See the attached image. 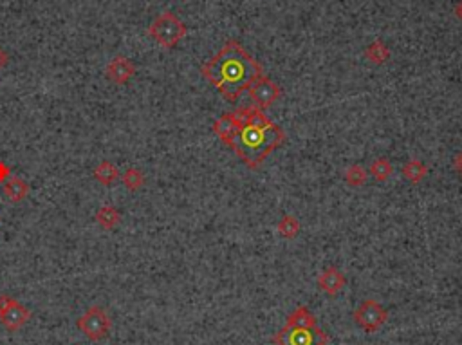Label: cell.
<instances>
[{"label":"cell","mask_w":462,"mask_h":345,"mask_svg":"<svg viewBox=\"0 0 462 345\" xmlns=\"http://www.w3.org/2000/svg\"><path fill=\"white\" fill-rule=\"evenodd\" d=\"M200 73L224 98L235 102L258 76H262V67L239 42L229 40L203 65Z\"/></svg>","instance_id":"cell-1"},{"label":"cell","mask_w":462,"mask_h":345,"mask_svg":"<svg viewBox=\"0 0 462 345\" xmlns=\"http://www.w3.org/2000/svg\"><path fill=\"white\" fill-rule=\"evenodd\" d=\"M284 140H286V134L275 123H269L266 126L244 125L231 137L228 146L231 151H235V154L249 168H258L275 148L282 145Z\"/></svg>","instance_id":"cell-2"},{"label":"cell","mask_w":462,"mask_h":345,"mask_svg":"<svg viewBox=\"0 0 462 345\" xmlns=\"http://www.w3.org/2000/svg\"><path fill=\"white\" fill-rule=\"evenodd\" d=\"M186 25L185 22L172 11H165L154 19L150 25H148V36L152 40H156L161 47L172 49L179 44L181 40L186 36Z\"/></svg>","instance_id":"cell-3"},{"label":"cell","mask_w":462,"mask_h":345,"mask_svg":"<svg viewBox=\"0 0 462 345\" xmlns=\"http://www.w3.org/2000/svg\"><path fill=\"white\" fill-rule=\"evenodd\" d=\"M76 326L80 333H83V336H87L91 342H102L111 333L112 320L102 306H91L76 320Z\"/></svg>","instance_id":"cell-4"},{"label":"cell","mask_w":462,"mask_h":345,"mask_svg":"<svg viewBox=\"0 0 462 345\" xmlns=\"http://www.w3.org/2000/svg\"><path fill=\"white\" fill-rule=\"evenodd\" d=\"M329 336L320 327H292L284 326L273 336L275 345H327Z\"/></svg>","instance_id":"cell-5"},{"label":"cell","mask_w":462,"mask_h":345,"mask_svg":"<svg viewBox=\"0 0 462 345\" xmlns=\"http://www.w3.org/2000/svg\"><path fill=\"white\" fill-rule=\"evenodd\" d=\"M352 318L358 326L361 327L367 333H376V331L383 327L389 320V313L381 306L378 300H363L360 304V307L352 313Z\"/></svg>","instance_id":"cell-6"},{"label":"cell","mask_w":462,"mask_h":345,"mask_svg":"<svg viewBox=\"0 0 462 345\" xmlns=\"http://www.w3.org/2000/svg\"><path fill=\"white\" fill-rule=\"evenodd\" d=\"M248 93L249 98H251V102H253V107L264 111V109H269L273 103L277 102L278 98H280V94H282V91H280V87H278L273 80H269L268 76H264L262 74V76H258V78L249 85Z\"/></svg>","instance_id":"cell-7"},{"label":"cell","mask_w":462,"mask_h":345,"mask_svg":"<svg viewBox=\"0 0 462 345\" xmlns=\"http://www.w3.org/2000/svg\"><path fill=\"white\" fill-rule=\"evenodd\" d=\"M105 74H107V78L111 80L112 83H116V85H127V83L132 80V76L136 74V65H134L127 56L117 54V56H114V58L107 63Z\"/></svg>","instance_id":"cell-8"},{"label":"cell","mask_w":462,"mask_h":345,"mask_svg":"<svg viewBox=\"0 0 462 345\" xmlns=\"http://www.w3.org/2000/svg\"><path fill=\"white\" fill-rule=\"evenodd\" d=\"M31 316L33 315H31L30 309L24 304H20L19 300H15L8 309L0 313V324L10 333H16L31 320Z\"/></svg>","instance_id":"cell-9"},{"label":"cell","mask_w":462,"mask_h":345,"mask_svg":"<svg viewBox=\"0 0 462 345\" xmlns=\"http://www.w3.org/2000/svg\"><path fill=\"white\" fill-rule=\"evenodd\" d=\"M345 284H347L345 275H343L336 266L323 269L320 277H318V287L325 293L327 297H336V295L345 287Z\"/></svg>","instance_id":"cell-10"},{"label":"cell","mask_w":462,"mask_h":345,"mask_svg":"<svg viewBox=\"0 0 462 345\" xmlns=\"http://www.w3.org/2000/svg\"><path fill=\"white\" fill-rule=\"evenodd\" d=\"M2 190H4L5 197H8L11 203H22L31 192L30 185H27L22 177H19V175H11L10 179L2 185Z\"/></svg>","instance_id":"cell-11"},{"label":"cell","mask_w":462,"mask_h":345,"mask_svg":"<svg viewBox=\"0 0 462 345\" xmlns=\"http://www.w3.org/2000/svg\"><path fill=\"white\" fill-rule=\"evenodd\" d=\"M239 131H240V125L235 122V118L231 112L222 114V116H220L219 120L213 123V132L220 137V142H222L224 145H228V143L231 142V137H233Z\"/></svg>","instance_id":"cell-12"},{"label":"cell","mask_w":462,"mask_h":345,"mask_svg":"<svg viewBox=\"0 0 462 345\" xmlns=\"http://www.w3.org/2000/svg\"><path fill=\"white\" fill-rule=\"evenodd\" d=\"M96 223L102 226L103 230H107V232H112V230H116L122 223V212L114 206H102V208L96 212Z\"/></svg>","instance_id":"cell-13"},{"label":"cell","mask_w":462,"mask_h":345,"mask_svg":"<svg viewBox=\"0 0 462 345\" xmlns=\"http://www.w3.org/2000/svg\"><path fill=\"white\" fill-rule=\"evenodd\" d=\"M94 179L103 186H112L119 179V170H117V166L114 163H111V161H102L94 168Z\"/></svg>","instance_id":"cell-14"},{"label":"cell","mask_w":462,"mask_h":345,"mask_svg":"<svg viewBox=\"0 0 462 345\" xmlns=\"http://www.w3.org/2000/svg\"><path fill=\"white\" fill-rule=\"evenodd\" d=\"M401 174H403L404 179L410 181L412 185H417V183H421V181L426 177V174H428V166L424 165V163H421L419 159H410L406 161L403 168H401Z\"/></svg>","instance_id":"cell-15"},{"label":"cell","mask_w":462,"mask_h":345,"mask_svg":"<svg viewBox=\"0 0 462 345\" xmlns=\"http://www.w3.org/2000/svg\"><path fill=\"white\" fill-rule=\"evenodd\" d=\"M286 326H292V327H314L318 326L316 318L312 315L305 306L297 307L291 315L287 316V324Z\"/></svg>","instance_id":"cell-16"},{"label":"cell","mask_w":462,"mask_h":345,"mask_svg":"<svg viewBox=\"0 0 462 345\" xmlns=\"http://www.w3.org/2000/svg\"><path fill=\"white\" fill-rule=\"evenodd\" d=\"M365 56L369 62L376 63V65H383L390 60V49L389 45L380 42V40H376L369 47L365 49Z\"/></svg>","instance_id":"cell-17"},{"label":"cell","mask_w":462,"mask_h":345,"mask_svg":"<svg viewBox=\"0 0 462 345\" xmlns=\"http://www.w3.org/2000/svg\"><path fill=\"white\" fill-rule=\"evenodd\" d=\"M122 181L125 188L130 190V192H137V190H141L143 185H145V174H143L141 168H136V166H130L127 170L123 172Z\"/></svg>","instance_id":"cell-18"},{"label":"cell","mask_w":462,"mask_h":345,"mask_svg":"<svg viewBox=\"0 0 462 345\" xmlns=\"http://www.w3.org/2000/svg\"><path fill=\"white\" fill-rule=\"evenodd\" d=\"M394 168H392V163L384 157H378L376 161H372V165L369 168V175H372L378 183H384V181L390 179Z\"/></svg>","instance_id":"cell-19"},{"label":"cell","mask_w":462,"mask_h":345,"mask_svg":"<svg viewBox=\"0 0 462 345\" xmlns=\"http://www.w3.org/2000/svg\"><path fill=\"white\" fill-rule=\"evenodd\" d=\"M343 177H345L347 185L358 188V186H363L367 183V179H369V170H365L361 165H351L345 170Z\"/></svg>","instance_id":"cell-20"},{"label":"cell","mask_w":462,"mask_h":345,"mask_svg":"<svg viewBox=\"0 0 462 345\" xmlns=\"http://www.w3.org/2000/svg\"><path fill=\"white\" fill-rule=\"evenodd\" d=\"M278 234L284 238H294L300 234V223H298L297 217L292 215H286L280 223H278Z\"/></svg>","instance_id":"cell-21"},{"label":"cell","mask_w":462,"mask_h":345,"mask_svg":"<svg viewBox=\"0 0 462 345\" xmlns=\"http://www.w3.org/2000/svg\"><path fill=\"white\" fill-rule=\"evenodd\" d=\"M13 172H11V166L5 163V161H0V185H4L5 181L10 179Z\"/></svg>","instance_id":"cell-22"},{"label":"cell","mask_w":462,"mask_h":345,"mask_svg":"<svg viewBox=\"0 0 462 345\" xmlns=\"http://www.w3.org/2000/svg\"><path fill=\"white\" fill-rule=\"evenodd\" d=\"M13 302H15V298H11L10 295H0V313L8 309Z\"/></svg>","instance_id":"cell-23"},{"label":"cell","mask_w":462,"mask_h":345,"mask_svg":"<svg viewBox=\"0 0 462 345\" xmlns=\"http://www.w3.org/2000/svg\"><path fill=\"white\" fill-rule=\"evenodd\" d=\"M453 166H455L457 174L462 177V151L459 152L457 156H455V159H453Z\"/></svg>","instance_id":"cell-24"},{"label":"cell","mask_w":462,"mask_h":345,"mask_svg":"<svg viewBox=\"0 0 462 345\" xmlns=\"http://www.w3.org/2000/svg\"><path fill=\"white\" fill-rule=\"evenodd\" d=\"M10 63V54L5 53L4 49L0 47V69H4Z\"/></svg>","instance_id":"cell-25"},{"label":"cell","mask_w":462,"mask_h":345,"mask_svg":"<svg viewBox=\"0 0 462 345\" xmlns=\"http://www.w3.org/2000/svg\"><path fill=\"white\" fill-rule=\"evenodd\" d=\"M455 15L462 20V0L457 4V8H455Z\"/></svg>","instance_id":"cell-26"}]
</instances>
